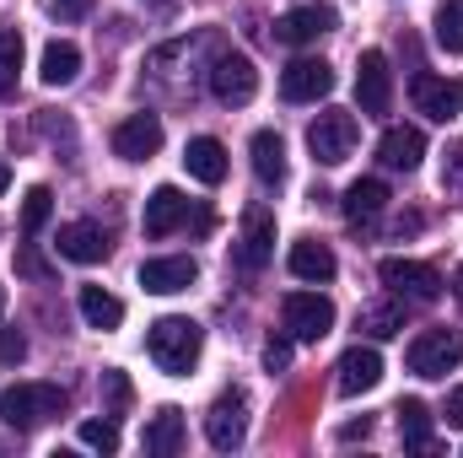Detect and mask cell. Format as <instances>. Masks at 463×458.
<instances>
[{
	"mask_svg": "<svg viewBox=\"0 0 463 458\" xmlns=\"http://www.w3.org/2000/svg\"><path fill=\"white\" fill-rule=\"evenodd\" d=\"M184 437H189V426H184V410L178 405H162L151 421H146V432H140V448L156 458H173L184 448Z\"/></svg>",
	"mask_w": 463,
	"mask_h": 458,
	"instance_id": "obj_19",
	"label": "cell"
},
{
	"mask_svg": "<svg viewBox=\"0 0 463 458\" xmlns=\"http://www.w3.org/2000/svg\"><path fill=\"white\" fill-rule=\"evenodd\" d=\"M76 437L87 448H98V453H118V421H81Z\"/></svg>",
	"mask_w": 463,
	"mask_h": 458,
	"instance_id": "obj_32",
	"label": "cell"
},
{
	"mask_svg": "<svg viewBox=\"0 0 463 458\" xmlns=\"http://www.w3.org/2000/svg\"><path fill=\"white\" fill-rule=\"evenodd\" d=\"M383 286L393 291V297H404V302H437L442 297V275L431 270V264H420V259H383Z\"/></svg>",
	"mask_w": 463,
	"mask_h": 458,
	"instance_id": "obj_6",
	"label": "cell"
},
{
	"mask_svg": "<svg viewBox=\"0 0 463 458\" xmlns=\"http://www.w3.org/2000/svg\"><path fill=\"white\" fill-rule=\"evenodd\" d=\"M307 151H313V162L340 167L350 151H355V114H345V109H324V114L307 124Z\"/></svg>",
	"mask_w": 463,
	"mask_h": 458,
	"instance_id": "obj_4",
	"label": "cell"
},
{
	"mask_svg": "<svg viewBox=\"0 0 463 458\" xmlns=\"http://www.w3.org/2000/svg\"><path fill=\"white\" fill-rule=\"evenodd\" d=\"M324 33H335V11H329V5H297V11H286V16L275 22V38L291 43V49L318 43Z\"/></svg>",
	"mask_w": 463,
	"mask_h": 458,
	"instance_id": "obj_14",
	"label": "cell"
},
{
	"mask_svg": "<svg viewBox=\"0 0 463 458\" xmlns=\"http://www.w3.org/2000/svg\"><path fill=\"white\" fill-rule=\"evenodd\" d=\"M54 248H60V259H71V264H98V259H109V232L98 227V222H71V227H60L54 237Z\"/></svg>",
	"mask_w": 463,
	"mask_h": 458,
	"instance_id": "obj_16",
	"label": "cell"
},
{
	"mask_svg": "<svg viewBox=\"0 0 463 458\" xmlns=\"http://www.w3.org/2000/svg\"><path fill=\"white\" fill-rule=\"evenodd\" d=\"M442 421H448L453 432H463V388H453V394H448V405H442Z\"/></svg>",
	"mask_w": 463,
	"mask_h": 458,
	"instance_id": "obj_39",
	"label": "cell"
},
{
	"mask_svg": "<svg viewBox=\"0 0 463 458\" xmlns=\"http://www.w3.org/2000/svg\"><path fill=\"white\" fill-rule=\"evenodd\" d=\"M49 211H54V195H49L43 184H33V189H27V200H22V232L33 237V232L49 222Z\"/></svg>",
	"mask_w": 463,
	"mask_h": 458,
	"instance_id": "obj_31",
	"label": "cell"
},
{
	"mask_svg": "<svg viewBox=\"0 0 463 458\" xmlns=\"http://www.w3.org/2000/svg\"><path fill=\"white\" fill-rule=\"evenodd\" d=\"M269 253H275V216H269V211H248L242 243H237V264H242V270H264Z\"/></svg>",
	"mask_w": 463,
	"mask_h": 458,
	"instance_id": "obj_20",
	"label": "cell"
},
{
	"mask_svg": "<svg viewBox=\"0 0 463 458\" xmlns=\"http://www.w3.org/2000/svg\"><path fill=\"white\" fill-rule=\"evenodd\" d=\"M393 415H399V437H404V448L431 453V410H426L420 399H404Z\"/></svg>",
	"mask_w": 463,
	"mask_h": 458,
	"instance_id": "obj_27",
	"label": "cell"
},
{
	"mask_svg": "<svg viewBox=\"0 0 463 458\" xmlns=\"http://www.w3.org/2000/svg\"><path fill=\"white\" fill-rule=\"evenodd\" d=\"M420 157H426V135H420L415 124H393V129H383V140H377V162H383V167H404V173H415Z\"/></svg>",
	"mask_w": 463,
	"mask_h": 458,
	"instance_id": "obj_18",
	"label": "cell"
},
{
	"mask_svg": "<svg viewBox=\"0 0 463 458\" xmlns=\"http://www.w3.org/2000/svg\"><path fill=\"white\" fill-rule=\"evenodd\" d=\"M335 248L329 243H318V237H302V243H291V275L297 281H313V286H324V281H335Z\"/></svg>",
	"mask_w": 463,
	"mask_h": 458,
	"instance_id": "obj_22",
	"label": "cell"
},
{
	"mask_svg": "<svg viewBox=\"0 0 463 458\" xmlns=\"http://www.w3.org/2000/svg\"><path fill=\"white\" fill-rule=\"evenodd\" d=\"M264 367H269V372H286V367H291V335L264 340Z\"/></svg>",
	"mask_w": 463,
	"mask_h": 458,
	"instance_id": "obj_36",
	"label": "cell"
},
{
	"mask_svg": "<svg viewBox=\"0 0 463 458\" xmlns=\"http://www.w3.org/2000/svg\"><path fill=\"white\" fill-rule=\"evenodd\" d=\"M280 324L297 345H318L329 329H335V302L318 297V291H291L280 302Z\"/></svg>",
	"mask_w": 463,
	"mask_h": 458,
	"instance_id": "obj_3",
	"label": "cell"
},
{
	"mask_svg": "<svg viewBox=\"0 0 463 458\" xmlns=\"http://www.w3.org/2000/svg\"><path fill=\"white\" fill-rule=\"evenodd\" d=\"M65 388L60 383H11L5 394H0V421L11 426V432H38L43 421H54V415H65Z\"/></svg>",
	"mask_w": 463,
	"mask_h": 458,
	"instance_id": "obj_2",
	"label": "cell"
},
{
	"mask_svg": "<svg viewBox=\"0 0 463 458\" xmlns=\"http://www.w3.org/2000/svg\"><path fill=\"white\" fill-rule=\"evenodd\" d=\"M103 399H109V410H103V415H124V410H129L135 388H129V377H124V372H103Z\"/></svg>",
	"mask_w": 463,
	"mask_h": 458,
	"instance_id": "obj_33",
	"label": "cell"
},
{
	"mask_svg": "<svg viewBox=\"0 0 463 458\" xmlns=\"http://www.w3.org/2000/svg\"><path fill=\"white\" fill-rule=\"evenodd\" d=\"M16 270H22V275H33V281H49V264H43L33 248H16Z\"/></svg>",
	"mask_w": 463,
	"mask_h": 458,
	"instance_id": "obj_38",
	"label": "cell"
},
{
	"mask_svg": "<svg viewBox=\"0 0 463 458\" xmlns=\"http://www.w3.org/2000/svg\"><path fill=\"white\" fill-rule=\"evenodd\" d=\"M76 308H81V319H87V329H118L124 324V302H118L114 291H103V286H81L76 291Z\"/></svg>",
	"mask_w": 463,
	"mask_h": 458,
	"instance_id": "obj_25",
	"label": "cell"
},
{
	"mask_svg": "<svg viewBox=\"0 0 463 458\" xmlns=\"http://www.w3.org/2000/svg\"><path fill=\"white\" fill-rule=\"evenodd\" d=\"M211 92H216L227 109H242V103L259 92L253 60H248V54H216V65H211Z\"/></svg>",
	"mask_w": 463,
	"mask_h": 458,
	"instance_id": "obj_10",
	"label": "cell"
},
{
	"mask_svg": "<svg viewBox=\"0 0 463 458\" xmlns=\"http://www.w3.org/2000/svg\"><path fill=\"white\" fill-rule=\"evenodd\" d=\"M16 76H22V33L0 27V98L16 92Z\"/></svg>",
	"mask_w": 463,
	"mask_h": 458,
	"instance_id": "obj_29",
	"label": "cell"
},
{
	"mask_svg": "<svg viewBox=\"0 0 463 458\" xmlns=\"http://www.w3.org/2000/svg\"><path fill=\"white\" fill-rule=\"evenodd\" d=\"M140 227L146 237H173L178 227H189V200L173 189V184H162V189H151V200H146V216H140Z\"/></svg>",
	"mask_w": 463,
	"mask_h": 458,
	"instance_id": "obj_15",
	"label": "cell"
},
{
	"mask_svg": "<svg viewBox=\"0 0 463 458\" xmlns=\"http://www.w3.org/2000/svg\"><path fill=\"white\" fill-rule=\"evenodd\" d=\"M38 76H43V87H71L81 76V49L65 43V38H54L43 49V60H38Z\"/></svg>",
	"mask_w": 463,
	"mask_h": 458,
	"instance_id": "obj_26",
	"label": "cell"
},
{
	"mask_svg": "<svg viewBox=\"0 0 463 458\" xmlns=\"http://www.w3.org/2000/svg\"><path fill=\"white\" fill-rule=\"evenodd\" d=\"M404 361H410L415 377H448V372L463 361V335L458 329H426V335L410 340Z\"/></svg>",
	"mask_w": 463,
	"mask_h": 458,
	"instance_id": "obj_5",
	"label": "cell"
},
{
	"mask_svg": "<svg viewBox=\"0 0 463 458\" xmlns=\"http://www.w3.org/2000/svg\"><path fill=\"white\" fill-rule=\"evenodd\" d=\"M162 119L156 114H129L118 119L114 129V157H124V162H151L156 151H162Z\"/></svg>",
	"mask_w": 463,
	"mask_h": 458,
	"instance_id": "obj_11",
	"label": "cell"
},
{
	"mask_svg": "<svg viewBox=\"0 0 463 458\" xmlns=\"http://www.w3.org/2000/svg\"><path fill=\"white\" fill-rule=\"evenodd\" d=\"M146 350H151V361H156L167 377H184V372L200 361V350H205V329H200L194 319L167 313V319H156V324L146 329Z\"/></svg>",
	"mask_w": 463,
	"mask_h": 458,
	"instance_id": "obj_1",
	"label": "cell"
},
{
	"mask_svg": "<svg viewBox=\"0 0 463 458\" xmlns=\"http://www.w3.org/2000/svg\"><path fill=\"white\" fill-rule=\"evenodd\" d=\"M200 281V264L189 253H173V259H146L140 264V286L151 297H173V291H189Z\"/></svg>",
	"mask_w": 463,
	"mask_h": 458,
	"instance_id": "obj_13",
	"label": "cell"
},
{
	"mask_svg": "<svg viewBox=\"0 0 463 458\" xmlns=\"http://www.w3.org/2000/svg\"><path fill=\"white\" fill-rule=\"evenodd\" d=\"M442 189H463V140L448 146V162H442Z\"/></svg>",
	"mask_w": 463,
	"mask_h": 458,
	"instance_id": "obj_35",
	"label": "cell"
},
{
	"mask_svg": "<svg viewBox=\"0 0 463 458\" xmlns=\"http://www.w3.org/2000/svg\"><path fill=\"white\" fill-rule=\"evenodd\" d=\"M0 302H5V297H0Z\"/></svg>",
	"mask_w": 463,
	"mask_h": 458,
	"instance_id": "obj_42",
	"label": "cell"
},
{
	"mask_svg": "<svg viewBox=\"0 0 463 458\" xmlns=\"http://www.w3.org/2000/svg\"><path fill=\"white\" fill-rule=\"evenodd\" d=\"M27 356V335L16 324H0V367H16Z\"/></svg>",
	"mask_w": 463,
	"mask_h": 458,
	"instance_id": "obj_34",
	"label": "cell"
},
{
	"mask_svg": "<svg viewBox=\"0 0 463 458\" xmlns=\"http://www.w3.org/2000/svg\"><path fill=\"white\" fill-rule=\"evenodd\" d=\"M184 167H189V178H200V184H222V178H227V146H222L216 135H194V140L184 146Z\"/></svg>",
	"mask_w": 463,
	"mask_h": 458,
	"instance_id": "obj_21",
	"label": "cell"
},
{
	"mask_svg": "<svg viewBox=\"0 0 463 458\" xmlns=\"http://www.w3.org/2000/svg\"><path fill=\"white\" fill-rule=\"evenodd\" d=\"M453 291H458V302H463V264H458V275H453Z\"/></svg>",
	"mask_w": 463,
	"mask_h": 458,
	"instance_id": "obj_41",
	"label": "cell"
},
{
	"mask_svg": "<svg viewBox=\"0 0 463 458\" xmlns=\"http://www.w3.org/2000/svg\"><path fill=\"white\" fill-rule=\"evenodd\" d=\"M5 189H11V167L0 162V195H5Z\"/></svg>",
	"mask_w": 463,
	"mask_h": 458,
	"instance_id": "obj_40",
	"label": "cell"
},
{
	"mask_svg": "<svg viewBox=\"0 0 463 458\" xmlns=\"http://www.w3.org/2000/svg\"><path fill=\"white\" fill-rule=\"evenodd\" d=\"M340 211H345L350 227L383 216V211H388V184H383V178H355V184L345 189V200H340Z\"/></svg>",
	"mask_w": 463,
	"mask_h": 458,
	"instance_id": "obj_23",
	"label": "cell"
},
{
	"mask_svg": "<svg viewBox=\"0 0 463 458\" xmlns=\"http://www.w3.org/2000/svg\"><path fill=\"white\" fill-rule=\"evenodd\" d=\"M335 372H340V377H335L340 394H350V399H355V394H372V388L383 383V356H377L372 345H350Z\"/></svg>",
	"mask_w": 463,
	"mask_h": 458,
	"instance_id": "obj_17",
	"label": "cell"
},
{
	"mask_svg": "<svg viewBox=\"0 0 463 458\" xmlns=\"http://www.w3.org/2000/svg\"><path fill=\"white\" fill-rule=\"evenodd\" d=\"M355 329L372 335V340H393V335L404 329V313L388 308V302H377V308H361V313H355Z\"/></svg>",
	"mask_w": 463,
	"mask_h": 458,
	"instance_id": "obj_28",
	"label": "cell"
},
{
	"mask_svg": "<svg viewBox=\"0 0 463 458\" xmlns=\"http://www.w3.org/2000/svg\"><path fill=\"white\" fill-rule=\"evenodd\" d=\"M205 437H211L216 453H237V448L248 443V399H242L237 388L211 405V415H205Z\"/></svg>",
	"mask_w": 463,
	"mask_h": 458,
	"instance_id": "obj_8",
	"label": "cell"
},
{
	"mask_svg": "<svg viewBox=\"0 0 463 458\" xmlns=\"http://www.w3.org/2000/svg\"><path fill=\"white\" fill-rule=\"evenodd\" d=\"M92 5H98V0H49L54 22H81V16H92Z\"/></svg>",
	"mask_w": 463,
	"mask_h": 458,
	"instance_id": "obj_37",
	"label": "cell"
},
{
	"mask_svg": "<svg viewBox=\"0 0 463 458\" xmlns=\"http://www.w3.org/2000/svg\"><path fill=\"white\" fill-rule=\"evenodd\" d=\"M329 92H335V71L324 60H291L280 71V98L286 103H318Z\"/></svg>",
	"mask_w": 463,
	"mask_h": 458,
	"instance_id": "obj_12",
	"label": "cell"
},
{
	"mask_svg": "<svg viewBox=\"0 0 463 458\" xmlns=\"http://www.w3.org/2000/svg\"><path fill=\"white\" fill-rule=\"evenodd\" d=\"M410 98H415V114H426V119H437V124H448V119H458V109H463V81L420 71V76L410 81Z\"/></svg>",
	"mask_w": 463,
	"mask_h": 458,
	"instance_id": "obj_9",
	"label": "cell"
},
{
	"mask_svg": "<svg viewBox=\"0 0 463 458\" xmlns=\"http://www.w3.org/2000/svg\"><path fill=\"white\" fill-rule=\"evenodd\" d=\"M355 103H361V114H372V119L393 109V71H388L383 49H366L355 60Z\"/></svg>",
	"mask_w": 463,
	"mask_h": 458,
	"instance_id": "obj_7",
	"label": "cell"
},
{
	"mask_svg": "<svg viewBox=\"0 0 463 458\" xmlns=\"http://www.w3.org/2000/svg\"><path fill=\"white\" fill-rule=\"evenodd\" d=\"M437 43L448 54H463V0H442L437 5Z\"/></svg>",
	"mask_w": 463,
	"mask_h": 458,
	"instance_id": "obj_30",
	"label": "cell"
},
{
	"mask_svg": "<svg viewBox=\"0 0 463 458\" xmlns=\"http://www.w3.org/2000/svg\"><path fill=\"white\" fill-rule=\"evenodd\" d=\"M248 157H253L259 184H269V189H280V184H286V146H280V135H275V129H259V135L248 140Z\"/></svg>",
	"mask_w": 463,
	"mask_h": 458,
	"instance_id": "obj_24",
	"label": "cell"
}]
</instances>
